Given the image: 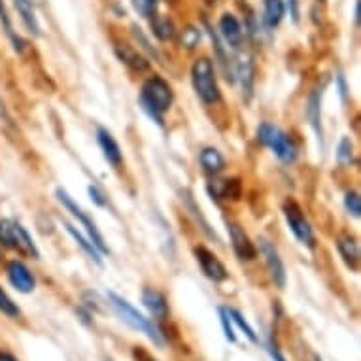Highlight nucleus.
Here are the masks:
<instances>
[{
    "mask_svg": "<svg viewBox=\"0 0 361 361\" xmlns=\"http://www.w3.org/2000/svg\"><path fill=\"white\" fill-rule=\"evenodd\" d=\"M66 225V231H68V233H70V237L74 238V240H76V243L79 244V248L84 249V252H86L87 256L91 257L93 261L97 263V265H102V254H100L99 249L95 248V246H93V243L91 240H89V238H86L84 237V235H82V233H79L78 229H76V227H74L72 224H65Z\"/></svg>",
    "mask_w": 361,
    "mask_h": 361,
    "instance_id": "obj_22",
    "label": "nucleus"
},
{
    "mask_svg": "<svg viewBox=\"0 0 361 361\" xmlns=\"http://www.w3.org/2000/svg\"><path fill=\"white\" fill-rule=\"evenodd\" d=\"M4 272H6L8 282L12 284V288L17 289L20 293H33L36 288V278L31 269L20 259H10L4 267Z\"/></svg>",
    "mask_w": 361,
    "mask_h": 361,
    "instance_id": "obj_7",
    "label": "nucleus"
},
{
    "mask_svg": "<svg viewBox=\"0 0 361 361\" xmlns=\"http://www.w3.org/2000/svg\"><path fill=\"white\" fill-rule=\"evenodd\" d=\"M116 53H118V57L123 61L125 65H129L132 70H138V72H142L148 68V61L142 57V55H138L135 49L127 46H118L116 47Z\"/></svg>",
    "mask_w": 361,
    "mask_h": 361,
    "instance_id": "obj_23",
    "label": "nucleus"
},
{
    "mask_svg": "<svg viewBox=\"0 0 361 361\" xmlns=\"http://www.w3.org/2000/svg\"><path fill=\"white\" fill-rule=\"evenodd\" d=\"M233 70H235V76L240 79L243 95L246 99H249L252 91H254V82H256V68H254V61H252L248 53H240L238 55Z\"/></svg>",
    "mask_w": 361,
    "mask_h": 361,
    "instance_id": "obj_11",
    "label": "nucleus"
},
{
    "mask_svg": "<svg viewBox=\"0 0 361 361\" xmlns=\"http://www.w3.org/2000/svg\"><path fill=\"white\" fill-rule=\"evenodd\" d=\"M339 254L352 270L360 269V244L354 237H341L337 240Z\"/></svg>",
    "mask_w": 361,
    "mask_h": 361,
    "instance_id": "obj_17",
    "label": "nucleus"
},
{
    "mask_svg": "<svg viewBox=\"0 0 361 361\" xmlns=\"http://www.w3.org/2000/svg\"><path fill=\"white\" fill-rule=\"evenodd\" d=\"M0 246L8 249H17V237H15V220H0Z\"/></svg>",
    "mask_w": 361,
    "mask_h": 361,
    "instance_id": "obj_25",
    "label": "nucleus"
},
{
    "mask_svg": "<svg viewBox=\"0 0 361 361\" xmlns=\"http://www.w3.org/2000/svg\"><path fill=\"white\" fill-rule=\"evenodd\" d=\"M355 15H354V20H355V23H360V20H361V2L360 0H358V2H355Z\"/></svg>",
    "mask_w": 361,
    "mask_h": 361,
    "instance_id": "obj_41",
    "label": "nucleus"
},
{
    "mask_svg": "<svg viewBox=\"0 0 361 361\" xmlns=\"http://www.w3.org/2000/svg\"><path fill=\"white\" fill-rule=\"evenodd\" d=\"M220 34H222L225 44L233 47V49H238V47L243 46V26H240V23H238V20L233 13H224L222 15V20H220Z\"/></svg>",
    "mask_w": 361,
    "mask_h": 361,
    "instance_id": "obj_13",
    "label": "nucleus"
},
{
    "mask_svg": "<svg viewBox=\"0 0 361 361\" xmlns=\"http://www.w3.org/2000/svg\"><path fill=\"white\" fill-rule=\"evenodd\" d=\"M267 352H269V354H270L272 361H288L282 355V352L276 348V344H272V341H269V344H267Z\"/></svg>",
    "mask_w": 361,
    "mask_h": 361,
    "instance_id": "obj_36",
    "label": "nucleus"
},
{
    "mask_svg": "<svg viewBox=\"0 0 361 361\" xmlns=\"http://www.w3.org/2000/svg\"><path fill=\"white\" fill-rule=\"evenodd\" d=\"M0 361H20L13 354L10 352H0Z\"/></svg>",
    "mask_w": 361,
    "mask_h": 361,
    "instance_id": "obj_40",
    "label": "nucleus"
},
{
    "mask_svg": "<svg viewBox=\"0 0 361 361\" xmlns=\"http://www.w3.org/2000/svg\"><path fill=\"white\" fill-rule=\"evenodd\" d=\"M227 233H229L233 252L237 254L238 259L240 261H254L257 257V248L256 244L249 240L248 233L235 222H227Z\"/></svg>",
    "mask_w": 361,
    "mask_h": 361,
    "instance_id": "obj_9",
    "label": "nucleus"
},
{
    "mask_svg": "<svg viewBox=\"0 0 361 361\" xmlns=\"http://www.w3.org/2000/svg\"><path fill=\"white\" fill-rule=\"evenodd\" d=\"M132 34H135V38L138 40V44H142V47H144L146 52L150 53L151 57H155V59H159L158 49L150 46V42H148V38H146L144 33H142V29H138V26H132Z\"/></svg>",
    "mask_w": 361,
    "mask_h": 361,
    "instance_id": "obj_34",
    "label": "nucleus"
},
{
    "mask_svg": "<svg viewBox=\"0 0 361 361\" xmlns=\"http://www.w3.org/2000/svg\"><path fill=\"white\" fill-rule=\"evenodd\" d=\"M55 195H57V199H59V203L63 204L66 210L70 212V214L78 220L79 224H82V227L87 231V235H89V240L93 243V246L99 249L102 256H105V254H110V248L106 246L105 237L100 235L99 227H97V224L93 222V217L89 216V214H87L82 206H78V203H76V201H74V199L70 197L65 190H63V187H57Z\"/></svg>",
    "mask_w": 361,
    "mask_h": 361,
    "instance_id": "obj_5",
    "label": "nucleus"
},
{
    "mask_svg": "<svg viewBox=\"0 0 361 361\" xmlns=\"http://www.w3.org/2000/svg\"><path fill=\"white\" fill-rule=\"evenodd\" d=\"M288 8L291 20L297 23V21H299V0H288Z\"/></svg>",
    "mask_w": 361,
    "mask_h": 361,
    "instance_id": "obj_38",
    "label": "nucleus"
},
{
    "mask_svg": "<svg viewBox=\"0 0 361 361\" xmlns=\"http://www.w3.org/2000/svg\"><path fill=\"white\" fill-rule=\"evenodd\" d=\"M151 29H153V34L158 36L159 40H171L174 36V25L169 17H163V15H153L151 20Z\"/></svg>",
    "mask_w": 361,
    "mask_h": 361,
    "instance_id": "obj_26",
    "label": "nucleus"
},
{
    "mask_svg": "<svg viewBox=\"0 0 361 361\" xmlns=\"http://www.w3.org/2000/svg\"><path fill=\"white\" fill-rule=\"evenodd\" d=\"M13 6L20 13L21 21L29 33L33 36H40L42 34V29H40L38 17H36V12H34V2L33 0H13Z\"/></svg>",
    "mask_w": 361,
    "mask_h": 361,
    "instance_id": "obj_16",
    "label": "nucleus"
},
{
    "mask_svg": "<svg viewBox=\"0 0 361 361\" xmlns=\"http://www.w3.org/2000/svg\"><path fill=\"white\" fill-rule=\"evenodd\" d=\"M337 82H339V93H341L342 100H346V95H348V86H346V79H344V76H342V74H339V76H337Z\"/></svg>",
    "mask_w": 361,
    "mask_h": 361,
    "instance_id": "obj_39",
    "label": "nucleus"
},
{
    "mask_svg": "<svg viewBox=\"0 0 361 361\" xmlns=\"http://www.w3.org/2000/svg\"><path fill=\"white\" fill-rule=\"evenodd\" d=\"M257 140L275 151V155L284 163H293L297 159V148L293 140L270 123H261L257 129Z\"/></svg>",
    "mask_w": 361,
    "mask_h": 361,
    "instance_id": "obj_4",
    "label": "nucleus"
},
{
    "mask_svg": "<svg viewBox=\"0 0 361 361\" xmlns=\"http://www.w3.org/2000/svg\"><path fill=\"white\" fill-rule=\"evenodd\" d=\"M0 26H2V31L4 34L8 36V40L12 42L13 49L17 53H21L25 49V40L21 38L17 31H13V23H12V17L8 15V10H6V4L0 0Z\"/></svg>",
    "mask_w": 361,
    "mask_h": 361,
    "instance_id": "obj_20",
    "label": "nucleus"
},
{
    "mask_svg": "<svg viewBox=\"0 0 361 361\" xmlns=\"http://www.w3.org/2000/svg\"><path fill=\"white\" fill-rule=\"evenodd\" d=\"M0 312L8 318H17L21 314L20 307L12 301V297L8 295L2 286H0Z\"/></svg>",
    "mask_w": 361,
    "mask_h": 361,
    "instance_id": "obj_28",
    "label": "nucleus"
},
{
    "mask_svg": "<svg viewBox=\"0 0 361 361\" xmlns=\"http://www.w3.org/2000/svg\"><path fill=\"white\" fill-rule=\"evenodd\" d=\"M33 2H38V4H42V2H44V0H33Z\"/></svg>",
    "mask_w": 361,
    "mask_h": 361,
    "instance_id": "obj_42",
    "label": "nucleus"
},
{
    "mask_svg": "<svg viewBox=\"0 0 361 361\" xmlns=\"http://www.w3.org/2000/svg\"><path fill=\"white\" fill-rule=\"evenodd\" d=\"M97 142H99L106 161L112 164L114 169H119L123 163V153H121V148L116 142V138L112 137V132L105 129V127H99L97 129Z\"/></svg>",
    "mask_w": 361,
    "mask_h": 361,
    "instance_id": "obj_12",
    "label": "nucleus"
},
{
    "mask_svg": "<svg viewBox=\"0 0 361 361\" xmlns=\"http://www.w3.org/2000/svg\"><path fill=\"white\" fill-rule=\"evenodd\" d=\"M265 12H263V21L269 29H275V26L280 25V21L284 17V12H286V6H284L282 0H265Z\"/></svg>",
    "mask_w": 361,
    "mask_h": 361,
    "instance_id": "obj_21",
    "label": "nucleus"
},
{
    "mask_svg": "<svg viewBox=\"0 0 361 361\" xmlns=\"http://www.w3.org/2000/svg\"><path fill=\"white\" fill-rule=\"evenodd\" d=\"M284 216H286L289 229L295 235L297 240L305 244V246H309V248H314V231H312L309 220L305 217L302 210L299 208V204L293 203V201H288V203L284 204Z\"/></svg>",
    "mask_w": 361,
    "mask_h": 361,
    "instance_id": "obj_6",
    "label": "nucleus"
},
{
    "mask_svg": "<svg viewBox=\"0 0 361 361\" xmlns=\"http://www.w3.org/2000/svg\"><path fill=\"white\" fill-rule=\"evenodd\" d=\"M106 361H112V360H106Z\"/></svg>",
    "mask_w": 361,
    "mask_h": 361,
    "instance_id": "obj_44",
    "label": "nucleus"
},
{
    "mask_svg": "<svg viewBox=\"0 0 361 361\" xmlns=\"http://www.w3.org/2000/svg\"><path fill=\"white\" fill-rule=\"evenodd\" d=\"M314 361H322V360H320V358H316V360Z\"/></svg>",
    "mask_w": 361,
    "mask_h": 361,
    "instance_id": "obj_43",
    "label": "nucleus"
},
{
    "mask_svg": "<svg viewBox=\"0 0 361 361\" xmlns=\"http://www.w3.org/2000/svg\"><path fill=\"white\" fill-rule=\"evenodd\" d=\"M322 95H323V86L316 87L314 91L310 93L309 105H307V116H309V121L312 125V129L316 131L320 142L323 140V129H322Z\"/></svg>",
    "mask_w": 361,
    "mask_h": 361,
    "instance_id": "obj_15",
    "label": "nucleus"
},
{
    "mask_svg": "<svg viewBox=\"0 0 361 361\" xmlns=\"http://www.w3.org/2000/svg\"><path fill=\"white\" fill-rule=\"evenodd\" d=\"M142 302H144L148 312H150L155 320H159V322H163V320L169 318V312H171V310H169L167 297H164L161 291H158V289L146 288L144 291H142Z\"/></svg>",
    "mask_w": 361,
    "mask_h": 361,
    "instance_id": "obj_14",
    "label": "nucleus"
},
{
    "mask_svg": "<svg viewBox=\"0 0 361 361\" xmlns=\"http://www.w3.org/2000/svg\"><path fill=\"white\" fill-rule=\"evenodd\" d=\"M229 316H231V320L237 323L238 328L243 329L244 335H246V339H248L249 342H254V344H259V337L256 335V331H254V328H252V325H249V323L246 322V318H244V316L240 314L238 310L229 309Z\"/></svg>",
    "mask_w": 361,
    "mask_h": 361,
    "instance_id": "obj_27",
    "label": "nucleus"
},
{
    "mask_svg": "<svg viewBox=\"0 0 361 361\" xmlns=\"http://www.w3.org/2000/svg\"><path fill=\"white\" fill-rule=\"evenodd\" d=\"M352 142L350 138H342L341 144H339V150H337V159L341 164H350L352 163Z\"/></svg>",
    "mask_w": 361,
    "mask_h": 361,
    "instance_id": "obj_32",
    "label": "nucleus"
},
{
    "mask_svg": "<svg viewBox=\"0 0 361 361\" xmlns=\"http://www.w3.org/2000/svg\"><path fill=\"white\" fill-rule=\"evenodd\" d=\"M159 0H132V8L142 17H153L158 12Z\"/></svg>",
    "mask_w": 361,
    "mask_h": 361,
    "instance_id": "obj_29",
    "label": "nucleus"
},
{
    "mask_svg": "<svg viewBox=\"0 0 361 361\" xmlns=\"http://www.w3.org/2000/svg\"><path fill=\"white\" fill-rule=\"evenodd\" d=\"M344 206H346L348 214H352L354 217L361 216V201H360V195H358L355 191L346 193V197H344Z\"/></svg>",
    "mask_w": 361,
    "mask_h": 361,
    "instance_id": "obj_33",
    "label": "nucleus"
},
{
    "mask_svg": "<svg viewBox=\"0 0 361 361\" xmlns=\"http://www.w3.org/2000/svg\"><path fill=\"white\" fill-rule=\"evenodd\" d=\"M132 358H135L137 361H158V360H153L144 348H138V346L132 350Z\"/></svg>",
    "mask_w": 361,
    "mask_h": 361,
    "instance_id": "obj_37",
    "label": "nucleus"
},
{
    "mask_svg": "<svg viewBox=\"0 0 361 361\" xmlns=\"http://www.w3.org/2000/svg\"><path fill=\"white\" fill-rule=\"evenodd\" d=\"M191 82H193V89L197 93V97L203 100L204 105L214 106L222 100L214 65H212V61L208 57H201V59L193 63V66H191Z\"/></svg>",
    "mask_w": 361,
    "mask_h": 361,
    "instance_id": "obj_3",
    "label": "nucleus"
},
{
    "mask_svg": "<svg viewBox=\"0 0 361 361\" xmlns=\"http://www.w3.org/2000/svg\"><path fill=\"white\" fill-rule=\"evenodd\" d=\"M259 249H261L263 257H265V263H267V267H269L272 282L280 289H284L286 288V267H284L282 257L278 254L276 246L270 243V240H267V238H259Z\"/></svg>",
    "mask_w": 361,
    "mask_h": 361,
    "instance_id": "obj_10",
    "label": "nucleus"
},
{
    "mask_svg": "<svg viewBox=\"0 0 361 361\" xmlns=\"http://www.w3.org/2000/svg\"><path fill=\"white\" fill-rule=\"evenodd\" d=\"M140 106L148 116H150L158 125H163L164 114L171 110L174 93L169 82L161 76H151L144 82V86L140 89Z\"/></svg>",
    "mask_w": 361,
    "mask_h": 361,
    "instance_id": "obj_1",
    "label": "nucleus"
},
{
    "mask_svg": "<svg viewBox=\"0 0 361 361\" xmlns=\"http://www.w3.org/2000/svg\"><path fill=\"white\" fill-rule=\"evenodd\" d=\"M182 201H184V206H185V208H187V210H190L191 216L197 220V224H199V222H201V229H203L204 233H206V235H208V237H210V238H217L216 233H214V231L210 229V225H208V222H206L203 214H201V208H199L197 203H195V199L191 197L190 191H182Z\"/></svg>",
    "mask_w": 361,
    "mask_h": 361,
    "instance_id": "obj_24",
    "label": "nucleus"
},
{
    "mask_svg": "<svg viewBox=\"0 0 361 361\" xmlns=\"http://www.w3.org/2000/svg\"><path fill=\"white\" fill-rule=\"evenodd\" d=\"M108 301H110V305H112V309L116 310V314L123 320L127 325H131L132 329H137V331H140V333H144L148 339H150L155 346H163L164 341H163V335H161V331H159V328L153 323V320H150V318H146L144 314H140L135 307H132L131 302L127 301V299H123V297H119L118 293H114V291H110L108 293Z\"/></svg>",
    "mask_w": 361,
    "mask_h": 361,
    "instance_id": "obj_2",
    "label": "nucleus"
},
{
    "mask_svg": "<svg viewBox=\"0 0 361 361\" xmlns=\"http://www.w3.org/2000/svg\"><path fill=\"white\" fill-rule=\"evenodd\" d=\"M212 197L216 199H233L237 201L240 197V182L238 180H217L208 185Z\"/></svg>",
    "mask_w": 361,
    "mask_h": 361,
    "instance_id": "obj_19",
    "label": "nucleus"
},
{
    "mask_svg": "<svg viewBox=\"0 0 361 361\" xmlns=\"http://www.w3.org/2000/svg\"><path fill=\"white\" fill-rule=\"evenodd\" d=\"M199 161L208 174H220L225 169L224 155L216 148H203L199 153Z\"/></svg>",
    "mask_w": 361,
    "mask_h": 361,
    "instance_id": "obj_18",
    "label": "nucleus"
},
{
    "mask_svg": "<svg viewBox=\"0 0 361 361\" xmlns=\"http://www.w3.org/2000/svg\"><path fill=\"white\" fill-rule=\"evenodd\" d=\"M193 252H195V259H197L199 267H201L206 278H210L212 282H224V280H227L229 272L225 269L224 263L217 259L216 254H212L210 249L204 248V246H197Z\"/></svg>",
    "mask_w": 361,
    "mask_h": 361,
    "instance_id": "obj_8",
    "label": "nucleus"
},
{
    "mask_svg": "<svg viewBox=\"0 0 361 361\" xmlns=\"http://www.w3.org/2000/svg\"><path fill=\"white\" fill-rule=\"evenodd\" d=\"M89 195H91V201L97 204V206H106V204H108V199H106L105 193H102L99 187H95V185L89 187Z\"/></svg>",
    "mask_w": 361,
    "mask_h": 361,
    "instance_id": "obj_35",
    "label": "nucleus"
},
{
    "mask_svg": "<svg viewBox=\"0 0 361 361\" xmlns=\"http://www.w3.org/2000/svg\"><path fill=\"white\" fill-rule=\"evenodd\" d=\"M217 312H220V322H222V328H224L225 339L235 344V342H237V335H235V329H233V320H231V316H229V309L220 307Z\"/></svg>",
    "mask_w": 361,
    "mask_h": 361,
    "instance_id": "obj_30",
    "label": "nucleus"
},
{
    "mask_svg": "<svg viewBox=\"0 0 361 361\" xmlns=\"http://www.w3.org/2000/svg\"><path fill=\"white\" fill-rule=\"evenodd\" d=\"M199 42H201V31L195 29V26H187L182 33V47H185V49L197 47Z\"/></svg>",
    "mask_w": 361,
    "mask_h": 361,
    "instance_id": "obj_31",
    "label": "nucleus"
}]
</instances>
